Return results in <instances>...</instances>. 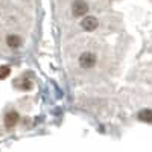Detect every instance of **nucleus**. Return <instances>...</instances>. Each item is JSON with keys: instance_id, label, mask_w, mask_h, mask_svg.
Wrapping results in <instances>:
<instances>
[{"instance_id": "obj_1", "label": "nucleus", "mask_w": 152, "mask_h": 152, "mask_svg": "<svg viewBox=\"0 0 152 152\" xmlns=\"http://www.w3.org/2000/svg\"><path fill=\"white\" fill-rule=\"evenodd\" d=\"M96 61H97V56L96 53L93 52H82L81 56H79V66L82 69H93L96 66Z\"/></svg>"}, {"instance_id": "obj_2", "label": "nucleus", "mask_w": 152, "mask_h": 152, "mask_svg": "<svg viewBox=\"0 0 152 152\" xmlns=\"http://www.w3.org/2000/svg\"><path fill=\"white\" fill-rule=\"evenodd\" d=\"M81 26H82V29L87 31V32H93V31L97 29L99 21H97V18H96L94 15H87V14H85V15L82 17V20H81Z\"/></svg>"}, {"instance_id": "obj_3", "label": "nucleus", "mask_w": 152, "mask_h": 152, "mask_svg": "<svg viewBox=\"0 0 152 152\" xmlns=\"http://www.w3.org/2000/svg\"><path fill=\"white\" fill-rule=\"evenodd\" d=\"M72 12L75 17H84L88 12V3L85 0H75L72 5Z\"/></svg>"}, {"instance_id": "obj_4", "label": "nucleus", "mask_w": 152, "mask_h": 152, "mask_svg": "<svg viewBox=\"0 0 152 152\" xmlns=\"http://www.w3.org/2000/svg\"><path fill=\"white\" fill-rule=\"evenodd\" d=\"M18 122V114L15 111H11L5 116V126L6 128H14Z\"/></svg>"}, {"instance_id": "obj_5", "label": "nucleus", "mask_w": 152, "mask_h": 152, "mask_svg": "<svg viewBox=\"0 0 152 152\" xmlns=\"http://www.w3.org/2000/svg\"><path fill=\"white\" fill-rule=\"evenodd\" d=\"M6 44L11 49H17V47L21 46V38L18 35H15V34H11V35L6 37Z\"/></svg>"}, {"instance_id": "obj_6", "label": "nucleus", "mask_w": 152, "mask_h": 152, "mask_svg": "<svg viewBox=\"0 0 152 152\" xmlns=\"http://www.w3.org/2000/svg\"><path fill=\"white\" fill-rule=\"evenodd\" d=\"M138 119L142 122H152V110H142L138 113Z\"/></svg>"}, {"instance_id": "obj_7", "label": "nucleus", "mask_w": 152, "mask_h": 152, "mask_svg": "<svg viewBox=\"0 0 152 152\" xmlns=\"http://www.w3.org/2000/svg\"><path fill=\"white\" fill-rule=\"evenodd\" d=\"M9 73H11V69L8 66H2V67H0V78H6Z\"/></svg>"}]
</instances>
